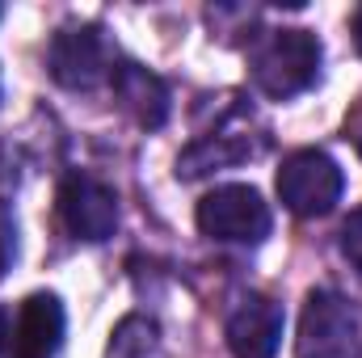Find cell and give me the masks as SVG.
Returning a JSON list of instances; mask_svg holds the SVG:
<instances>
[{
  "label": "cell",
  "mask_w": 362,
  "mask_h": 358,
  "mask_svg": "<svg viewBox=\"0 0 362 358\" xmlns=\"http://www.w3.org/2000/svg\"><path fill=\"white\" fill-rule=\"evenodd\" d=\"M59 219L76 241H110L118 228V194L89 173H68L59 185Z\"/></svg>",
  "instance_id": "obj_6"
},
{
  "label": "cell",
  "mask_w": 362,
  "mask_h": 358,
  "mask_svg": "<svg viewBox=\"0 0 362 358\" xmlns=\"http://www.w3.org/2000/svg\"><path fill=\"white\" fill-rule=\"evenodd\" d=\"M320 59H325V51L312 30H270L253 47L249 68H253V85L266 97L286 101V97H299L303 89L316 85Z\"/></svg>",
  "instance_id": "obj_1"
},
{
  "label": "cell",
  "mask_w": 362,
  "mask_h": 358,
  "mask_svg": "<svg viewBox=\"0 0 362 358\" xmlns=\"http://www.w3.org/2000/svg\"><path fill=\"white\" fill-rule=\"evenodd\" d=\"M8 258H13V245H8V232H0V274L8 266Z\"/></svg>",
  "instance_id": "obj_13"
},
{
  "label": "cell",
  "mask_w": 362,
  "mask_h": 358,
  "mask_svg": "<svg viewBox=\"0 0 362 358\" xmlns=\"http://www.w3.org/2000/svg\"><path fill=\"white\" fill-rule=\"evenodd\" d=\"M341 253H346V262L362 274V211H354V215L346 219V228H341Z\"/></svg>",
  "instance_id": "obj_12"
},
{
  "label": "cell",
  "mask_w": 362,
  "mask_h": 358,
  "mask_svg": "<svg viewBox=\"0 0 362 358\" xmlns=\"http://www.w3.org/2000/svg\"><path fill=\"white\" fill-rule=\"evenodd\" d=\"M253 152H257V148H253L249 135H240V131H211V135L194 139V144L177 156V178L194 181V178L215 173V169H232V165L249 161Z\"/></svg>",
  "instance_id": "obj_10"
},
{
  "label": "cell",
  "mask_w": 362,
  "mask_h": 358,
  "mask_svg": "<svg viewBox=\"0 0 362 358\" xmlns=\"http://www.w3.org/2000/svg\"><path fill=\"white\" fill-rule=\"evenodd\" d=\"M47 68H51V81L59 89L72 93H89L101 81H110L114 64H110V47H105V30L101 25H64L55 38H51V51H47Z\"/></svg>",
  "instance_id": "obj_5"
},
{
  "label": "cell",
  "mask_w": 362,
  "mask_h": 358,
  "mask_svg": "<svg viewBox=\"0 0 362 358\" xmlns=\"http://www.w3.org/2000/svg\"><path fill=\"white\" fill-rule=\"evenodd\" d=\"M101 358H160V329L152 316H122L105 342V354Z\"/></svg>",
  "instance_id": "obj_11"
},
{
  "label": "cell",
  "mask_w": 362,
  "mask_h": 358,
  "mask_svg": "<svg viewBox=\"0 0 362 358\" xmlns=\"http://www.w3.org/2000/svg\"><path fill=\"white\" fill-rule=\"evenodd\" d=\"M198 228L223 245H262L274 228V215L253 185H215L198 202Z\"/></svg>",
  "instance_id": "obj_4"
},
{
  "label": "cell",
  "mask_w": 362,
  "mask_h": 358,
  "mask_svg": "<svg viewBox=\"0 0 362 358\" xmlns=\"http://www.w3.org/2000/svg\"><path fill=\"white\" fill-rule=\"evenodd\" d=\"M278 198L291 215H303V219H320L329 215L337 202H341V190H346V173L341 165L320 152V148H303V152H291L278 169Z\"/></svg>",
  "instance_id": "obj_3"
},
{
  "label": "cell",
  "mask_w": 362,
  "mask_h": 358,
  "mask_svg": "<svg viewBox=\"0 0 362 358\" xmlns=\"http://www.w3.org/2000/svg\"><path fill=\"white\" fill-rule=\"evenodd\" d=\"M64 304L51 291L21 299L17 321L8 325V358H59L64 354Z\"/></svg>",
  "instance_id": "obj_7"
},
{
  "label": "cell",
  "mask_w": 362,
  "mask_h": 358,
  "mask_svg": "<svg viewBox=\"0 0 362 358\" xmlns=\"http://www.w3.org/2000/svg\"><path fill=\"white\" fill-rule=\"evenodd\" d=\"M354 42H358V55H362V4L354 8Z\"/></svg>",
  "instance_id": "obj_14"
},
{
  "label": "cell",
  "mask_w": 362,
  "mask_h": 358,
  "mask_svg": "<svg viewBox=\"0 0 362 358\" xmlns=\"http://www.w3.org/2000/svg\"><path fill=\"white\" fill-rule=\"evenodd\" d=\"M358 148H362V135H358Z\"/></svg>",
  "instance_id": "obj_15"
},
{
  "label": "cell",
  "mask_w": 362,
  "mask_h": 358,
  "mask_svg": "<svg viewBox=\"0 0 362 358\" xmlns=\"http://www.w3.org/2000/svg\"><path fill=\"white\" fill-rule=\"evenodd\" d=\"M110 85H114L118 105H122L139 127L160 131V127L169 122V110H173V101H169V85H165L156 72H148L144 64H114Z\"/></svg>",
  "instance_id": "obj_9"
},
{
  "label": "cell",
  "mask_w": 362,
  "mask_h": 358,
  "mask_svg": "<svg viewBox=\"0 0 362 358\" xmlns=\"http://www.w3.org/2000/svg\"><path fill=\"white\" fill-rule=\"evenodd\" d=\"M299 358H362V316L337 291H312L299 316Z\"/></svg>",
  "instance_id": "obj_2"
},
{
  "label": "cell",
  "mask_w": 362,
  "mask_h": 358,
  "mask_svg": "<svg viewBox=\"0 0 362 358\" xmlns=\"http://www.w3.org/2000/svg\"><path fill=\"white\" fill-rule=\"evenodd\" d=\"M282 304L270 295H245L228 316V350L236 358H274L282 342Z\"/></svg>",
  "instance_id": "obj_8"
}]
</instances>
